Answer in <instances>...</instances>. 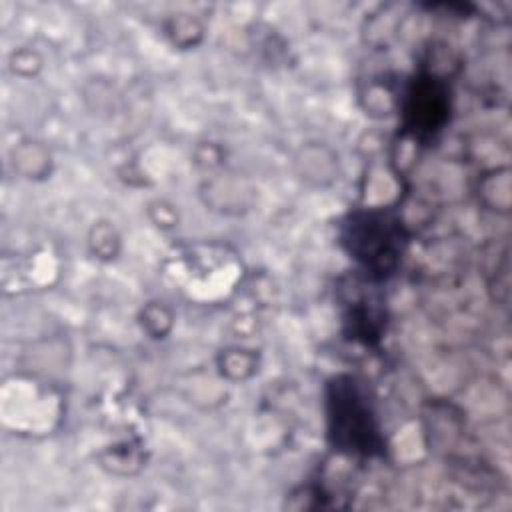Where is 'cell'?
<instances>
[{
	"instance_id": "cell-1",
	"label": "cell",
	"mask_w": 512,
	"mask_h": 512,
	"mask_svg": "<svg viewBox=\"0 0 512 512\" xmlns=\"http://www.w3.org/2000/svg\"><path fill=\"white\" fill-rule=\"evenodd\" d=\"M400 230L392 220L376 212L354 216L348 224L346 242L350 252L374 272H388L398 260Z\"/></svg>"
},
{
	"instance_id": "cell-2",
	"label": "cell",
	"mask_w": 512,
	"mask_h": 512,
	"mask_svg": "<svg viewBox=\"0 0 512 512\" xmlns=\"http://www.w3.org/2000/svg\"><path fill=\"white\" fill-rule=\"evenodd\" d=\"M330 402L336 440L342 442V446L348 450L370 452L376 434L372 426V414L352 382L348 380L334 384V394Z\"/></svg>"
},
{
	"instance_id": "cell-3",
	"label": "cell",
	"mask_w": 512,
	"mask_h": 512,
	"mask_svg": "<svg viewBox=\"0 0 512 512\" xmlns=\"http://www.w3.org/2000/svg\"><path fill=\"white\" fill-rule=\"evenodd\" d=\"M408 108L406 114L410 118V126L416 132H436L446 120L448 100L444 88L434 78L420 80L412 92L408 94Z\"/></svg>"
}]
</instances>
